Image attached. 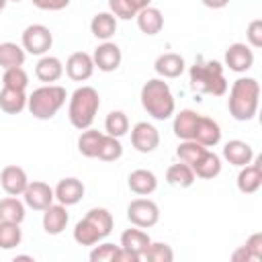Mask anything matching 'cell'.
Here are the masks:
<instances>
[{
    "mask_svg": "<svg viewBox=\"0 0 262 262\" xmlns=\"http://www.w3.org/2000/svg\"><path fill=\"white\" fill-rule=\"evenodd\" d=\"M20 45L31 55H45L51 49V45H53V35L49 31V27L35 23V25H29L23 31Z\"/></svg>",
    "mask_w": 262,
    "mask_h": 262,
    "instance_id": "8",
    "label": "cell"
},
{
    "mask_svg": "<svg viewBox=\"0 0 262 262\" xmlns=\"http://www.w3.org/2000/svg\"><path fill=\"white\" fill-rule=\"evenodd\" d=\"M231 260H233V262H254L252 256H250V252L246 250V246H239V248L231 254Z\"/></svg>",
    "mask_w": 262,
    "mask_h": 262,
    "instance_id": "44",
    "label": "cell"
},
{
    "mask_svg": "<svg viewBox=\"0 0 262 262\" xmlns=\"http://www.w3.org/2000/svg\"><path fill=\"white\" fill-rule=\"evenodd\" d=\"M104 131H106V135H113V137H119V139L123 135H127V131H129L127 115L123 111H111L104 119Z\"/></svg>",
    "mask_w": 262,
    "mask_h": 262,
    "instance_id": "34",
    "label": "cell"
},
{
    "mask_svg": "<svg viewBox=\"0 0 262 262\" xmlns=\"http://www.w3.org/2000/svg\"><path fill=\"white\" fill-rule=\"evenodd\" d=\"M199 121V113L192 108H182L180 113L174 115V123H172V131L174 135L182 141V139H192L194 135V127Z\"/></svg>",
    "mask_w": 262,
    "mask_h": 262,
    "instance_id": "26",
    "label": "cell"
},
{
    "mask_svg": "<svg viewBox=\"0 0 262 262\" xmlns=\"http://www.w3.org/2000/svg\"><path fill=\"white\" fill-rule=\"evenodd\" d=\"M63 72H66L68 78L74 80V82H86V80H90V76L94 74L92 55L86 53V51H76V53H72V55L66 59Z\"/></svg>",
    "mask_w": 262,
    "mask_h": 262,
    "instance_id": "13",
    "label": "cell"
},
{
    "mask_svg": "<svg viewBox=\"0 0 262 262\" xmlns=\"http://www.w3.org/2000/svg\"><path fill=\"white\" fill-rule=\"evenodd\" d=\"M235 184H237V190L244 194L258 192V188L262 186V158H256L250 164L242 166Z\"/></svg>",
    "mask_w": 262,
    "mask_h": 262,
    "instance_id": "14",
    "label": "cell"
},
{
    "mask_svg": "<svg viewBox=\"0 0 262 262\" xmlns=\"http://www.w3.org/2000/svg\"><path fill=\"white\" fill-rule=\"evenodd\" d=\"M246 39H248V45H250V47H254V49L262 47V20H260V18H254V20L248 25V29H246Z\"/></svg>",
    "mask_w": 262,
    "mask_h": 262,
    "instance_id": "41",
    "label": "cell"
},
{
    "mask_svg": "<svg viewBox=\"0 0 262 262\" xmlns=\"http://www.w3.org/2000/svg\"><path fill=\"white\" fill-rule=\"evenodd\" d=\"M139 100H141L143 111L151 119H156V121H166L176 111L174 94H172L168 82H164V78H151V80H147L141 86Z\"/></svg>",
    "mask_w": 262,
    "mask_h": 262,
    "instance_id": "3",
    "label": "cell"
},
{
    "mask_svg": "<svg viewBox=\"0 0 262 262\" xmlns=\"http://www.w3.org/2000/svg\"><path fill=\"white\" fill-rule=\"evenodd\" d=\"M192 139L199 141V143L205 145V147H215V145L221 141V127H219V123L213 121L211 117L199 115V121H196Z\"/></svg>",
    "mask_w": 262,
    "mask_h": 262,
    "instance_id": "19",
    "label": "cell"
},
{
    "mask_svg": "<svg viewBox=\"0 0 262 262\" xmlns=\"http://www.w3.org/2000/svg\"><path fill=\"white\" fill-rule=\"evenodd\" d=\"M33 6H37L39 10H49V12H57L70 6L72 0H31Z\"/></svg>",
    "mask_w": 262,
    "mask_h": 262,
    "instance_id": "43",
    "label": "cell"
},
{
    "mask_svg": "<svg viewBox=\"0 0 262 262\" xmlns=\"http://www.w3.org/2000/svg\"><path fill=\"white\" fill-rule=\"evenodd\" d=\"M137 27L143 35H158L164 29V14L156 6H145L135 14Z\"/></svg>",
    "mask_w": 262,
    "mask_h": 262,
    "instance_id": "25",
    "label": "cell"
},
{
    "mask_svg": "<svg viewBox=\"0 0 262 262\" xmlns=\"http://www.w3.org/2000/svg\"><path fill=\"white\" fill-rule=\"evenodd\" d=\"M68 92L59 84H45L35 88L27 96V108L29 113L39 121H49L57 115V111L66 104Z\"/></svg>",
    "mask_w": 262,
    "mask_h": 262,
    "instance_id": "6",
    "label": "cell"
},
{
    "mask_svg": "<svg viewBox=\"0 0 262 262\" xmlns=\"http://www.w3.org/2000/svg\"><path fill=\"white\" fill-rule=\"evenodd\" d=\"M246 250L250 252V256H252V260L254 262H258V260H262V233L260 231H256V233H252L248 239H246Z\"/></svg>",
    "mask_w": 262,
    "mask_h": 262,
    "instance_id": "42",
    "label": "cell"
},
{
    "mask_svg": "<svg viewBox=\"0 0 262 262\" xmlns=\"http://www.w3.org/2000/svg\"><path fill=\"white\" fill-rule=\"evenodd\" d=\"M131 145L139 154H151L160 145V131L151 123L139 121L131 129Z\"/></svg>",
    "mask_w": 262,
    "mask_h": 262,
    "instance_id": "9",
    "label": "cell"
},
{
    "mask_svg": "<svg viewBox=\"0 0 262 262\" xmlns=\"http://www.w3.org/2000/svg\"><path fill=\"white\" fill-rule=\"evenodd\" d=\"M90 31H92V35L96 39L108 41L117 33V18L111 12H98L90 20Z\"/></svg>",
    "mask_w": 262,
    "mask_h": 262,
    "instance_id": "29",
    "label": "cell"
},
{
    "mask_svg": "<svg viewBox=\"0 0 262 262\" xmlns=\"http://www.w3.org/2000/svg\"><path fill=\"white\" fill-rule=\"evenodd\" d=\"M8 2H23V0H8Z\"/></svg>",
    "mask_w": 262,
    "mask_h": 262,
    "instance_id": "50",
    "label": "cell"
},
{
    "mask_svg": "<svg viewBox=\"0 0 262 262\" xmlns=\"http://www.w3.org/2000/svg\"><path fill=\"white\" fill-rule=\"evenodd\" d=\"M108 12L117 20H131L137 14V10L131 6L129 0H108Z\"/></svg>",
    "mask_w": 262,
    "mask_h": 262,
    "instance_id": "40",
    "label": "cell"
},
{
    "mask_svg": "<svg viewBox=\"0 0 262 262\" xmlns=\"http://www.w3.org/2000/svg\"><path fill=\"white\" fill-rule=\"evenodd\" d=\"M92 61H94V68H98L100 72L108 74V72H115L121 61H123V53H121V47L113 41H102L94 53H92Z\"/></svg>",
    "mask_w": 262,
    "mask_h": 262,
    "instance_id": "11",
    "label": "cell"
},
{
    "mask_svg": "<svg viewBox=\"0 0 262 262\" xmlns=\"http://www.w3.org/2000/svg\"><path fill=\"white\" fill-rule=\"evenodd\" d=\"M2 84L4 88H14V90H27L29 86V74L23 70V66L8 68L2 74Z\"/></svg>",
    "mask_w": 262,
    "mask_h": 262,
    "instance_id": "37",
    "label": "cell"
},
{
    "mask_svg": "<svg viewBox=\"0 0 262 262\" xmlns=\"http://www.w3.org/2000/svg\"><path fill=\"white\" fill-rule=\"evenodd\" d=\"M184 68H186L184 57H182L180 53H174V51L162 53V55H158L156 61H154V70H156V74H158L160 78H168V80L182 76Z\"/></svg>",
    "mask_w": 262,
    "mask_h": 262,
    "instance_id": "17",
    "label": "cell"
},
{
    "mask_svg": "<svg viewBox=\"0 0 262 262\" xmlns=\"http://www.w3.org/2000/svg\"><path fill=\"white\" fill-rule=\"evenodd\" d=\"M29 184V178H27V172L20 168V166H4L2 172H0V186L6 194H12V196H20L25 192Z\"/></svg>",
    "mask_w": 262,
    "mask_h": 262,
    "instance_id": "15",
    "label": "cell"
},
{
    "mask_svg": "<svg viewBox=\"0 0 262 262\" xmlns=\"http://www.w3.org/2000/svg\"><path fill=\"white\" fill-rule=\"evenodd\" d=\"M225 66L235 74H246L254 66V51L248 43H231L225 49Z\"/></svg>",
    "mask_w": 262,
    "mask_h": 262,
    "instance_id": "12",
    "label": "cell"
},
{
    "mask_svg": "<svg viewBox=\"0 0 262 262\" xmlns=\"http://www.w3.org/2000/svg\"><path fill=\"white\" fill-rule=\"evenodd\" d=\"M127 184H129V190L135 192L137 196H149L158 188V178H156V174L151 170L137 168V170H133L129 174Z\"/></svg>",
    "mask_w": 262,
    "mask_h": 262,
    "instance_id": "20",
    "label": "cell"
},
{
    "mask_svg": "<svg viewBox=\"0 0 262 262\" xmlns=\"http://www.w3.org/2000/svg\"><path fill=\"white\" fill-rule=\"evenodd\" d=\"M143 260L149 262H172L174 260V252L166 242H151L143 254Z\"/></svg>",
    "mask_w": 262,
    "mask_h": 262,
    "instance_id": "38",
    "label": "cell"
},
{
    "mask_svg": "<svg viewBox=\"0 0 262 262\" xmlns=\"http://www.w3.org/2000/svg\"><path fill=\"white\" fill-rule=\"evenodd\" d=\"M205 149H209V147H205V145H201L199 141H194V139H182L180 141V145L176 147V156H178V160L180 162H184V164H194L201 156H203V151Z\"/></svg>",
    "mask_w": 262,
    "mask_h": 262,
    "instance_id": "36",
    "label": "cell"
},
{
    "mask_svg": "<svg viewBox=\"0 0 262 262\" xmlns=\"http://www.w3.org/2000/svg\"><path fill=\"white\" fill-rule=\"evenodd\" d=\"M35 76H37V80H41L45 84L57 82L63 76V63H61V59L55 57V55H47V53L41 55V59L35 66Z\"/></svg>",
    "mask_w": 262,
    "mask_h": 262,
    "instance_id": "23",
    "label": "cell"
},
{
    "mask_svg": "<svg viewBox=\"0 0 262 262\" xmlns=\"http://www.w3.org/2000/svg\"><path fill=\"white\" fill-rule=\"evenodd\" d=\"M0 108L6 115H18L27 108V94L25 90L14 88H2L0 90Z\"/></svg>",
    "mask_w": 262,
    "mask_h": 262,
    "instance_id": "28",
    "label": "cell"
},
{
    "mask_svg": "<svg viewBox=\"0 0 262 262\" xmlns=\"http://www.w3.org/2000/svg\"><path fill=\"white\" fill-rule=\"evenodd\" d=\"M23 201L33 211H45L55 201V194H53V188L47 182L33 180V182L27 184V188L23 192Z\"/></svg>",
    "mask_w": 262,
    "mask_h": 262,
    "instance_id": "10",
    "label": "cell"
},
{
    "mask_svg": "<svg viewBox=\"0 0 262 262\" xmlns=\"http://www.w3.org/2000/svg\"><path fill=\"white\" fill-rule=\"evenodd\" d=\"M129 2H131V6H133L137 12H139L141 8H145V6H151V0H129Z\"/></svg>",
    "mask_w": 262,
    "mask_h": 262,
    "instance_id": "47",
    "label": "cell"
},
{
    "mask_svg": "<svg viewBox=\"0 0 262 262\" xmlns=\"http://www.w3.org/2000/svg\"><path fill=\"white\" fill-rule=\"evenodd\" d=\"M6 4H8V0H0V12L6 8Z\"/></svg>",
    "mask_w": 262,
    "mask_h": 262,
    "instance_id": "49",
    "label": "cell"
},
{
    "mask_svg": "<svg viewBox=\"0 0 262 262\" xmlns=\"http://www.w3.org/2000/svg\"><path fill=\"white\" fill-rule=\"evenodd\" d=\"M20 242H23L20 223L0 221V250H12V248L20 246Z\"/></svg>",
    "mask_w": 262,
    "mask_h": 262,
    "instance_id": "33",
    "label": "cell"
},
{
    "mask_svg": "<svg viewBox=\"0 0 262 262\" xmlns=\"http://www.w3.org/2000/svg\"><path fill=\"white\" fill-rule=\"evenodd\" d=\"M68 221H70V213H68V207L61 203L57 205L51 203L43 211V229L49 235H59L68 227Z\"/></svg>",
    "mask_w": 262,
    "mask_h": 262,
    "instance_id": "18",
    "label": "cell"
},
{
    "mask_svg": "<svg viewBox=\"0 0 262 262\" xmlns=\"http://www.w3.org/2000/svg\"><path fill=\"white\" fill-rule=\"evenodd\" d=\"M121 156H123V145H121L119 137H113V135H106V133H104L96 158L102 160V162H115V160H119Z\"/></svg>",
    "mask_w": 262,
    "mask_h": 262,
    "instance_id": "35",
    "label": "cell"
},
{
    "mask_svg": "<svg viewBox=\"0 0 262 262\" xmlns=\"http://www.w3.org/2000/svg\"><path fill=\"white\" fill-rule=\"evenodd\" d=\"M119 248L121 246H115L111 242H104V244L98 242V246L94 244V248L90 252V260L92 262H115L117 254H119Z\"/></svg>",
    "mask_w": 262,
    "mask_h": 262,
    "instance_id": "39",
    "label": "cell"
},
{
    "mask_svg": "<svg viewBox=\"0 0 262 262\" xmlns=\"http://www.w3.org/2000/svg\"><path fill=\"white\" fill-rule=\"evenodd\" d=\"M190 168H192V172H194V176H196V178L213 180L215 176H219V174H221V158H219L215 151L205 149V151H203V156H201L194 164H190Z\"/></svg>",
    "mask_w": 262,
    "mask_h": 262,
    "instance_id": "24",
    "label": "cell"
},
{
    "mask_svg": "<svg viewBox=\"0 0 262 262\" xmlns=\"http://www.w3.org/2000/svg\"><path fill=\"white\" fill-rule=\"evenodd\" d=\"M25 57H27V51L23 49V45H16L12 41L0 43V68L8 70V68L23 66Z\"/></svg>",
    "mask_w": 262,
    "mask_h": 262,
    "instance_id": "31",
    "label": "cell"
},
{
    "mask_svg": "<svg viewBox=\"0 0 262 262\" xmlns=\"http://www.w3.org/2000/svg\"><path fill=\"white\" fill-rule=\"evenodd\" d=\"M151 244V237L141 229V227H131V229H125L121 233V248L123 250H129L131 254H135L139 260H143V254L147 250V246Z\"/></svg>",
    "mask_w": 262,
    "mask_h": 262,
    "instance_id": "21",
    "label": "cell"
},
{
    "mask_svg": "<svg viewBox=\"0 0 262 262\" xmlns=\"http://www.w3.org/2000/svg\"><path fill=\"white\" fill-rule=\"evenodd\" d=\"M127 219L135 227L149 229L160 221V207L151 199H133L127 205Z\"/></svg>",
    "mask_w": 262,
    "mask_h": 262,
    "instance_id": "7",
    "label": "cell"
},
{
    "mask_svg": "<svg viewBox=\"0 0 262 262\" xmlns=\"http://www.w3.org/2000/svg\"><path fill=\"white\" fill-rule=\"evenodd\" d=\"M258 102H260V84L256 78L244 76L231 84L227 108L235 121H242V123L252 121L258 113Z\"/></svg>",
    "mask_w": 262,
    "mask_h": 262,
    "instance_id": "1",
    "label": "cell"
},
{
    "mask_svg": "<svg viewBox=\"0 0 262 262\" xmlns=\"http://www.w3.org/2000/svg\"><path fill=\"white\" fill-rule=\"evenodd\" d=\"M115 262H139V258L135 254H131L129 250H123L119 248V254H117V260Z\"/></svg>",
    "mask_w": 262,
    "mask_h": 262,
    "instance_id": "45",
    "label": "cell"
},
{
    "mask_svg": "<svg viewBox=\"0 0 262 262\" xmlns=\"http://www.w3.org/2000/svg\"><path fill=\"white\" fill-rule=\"evenodd\" d=\"M196 176L192 172V168L184 162H178V164H172L168 170H166V182L174 188H190L194 184Z\"/></svg>",
    "mask_w": 262,
    "mask_h": 262,
    "instance_id": "27",
    "label": "cell"
},
{
    "mask_svg": "<svg viewBox=\"0 0 262 262\" xmlns=\"http://www.w3.org/2000/svg\"><path fill=\"white\" fill-rule=\"evenodd\" d=\"M223 158L231 164V166H246L254 160V149L248 141H242V139H231L223 145Z\"/></svg>",
    "mask_w": 262,
    "mask_h": 262,
    "instance_id": "22",
    "label": "cell"
},
{
    "mask_svg": "<svg viewBox=\"0 0 262 262\" xmlns=\"http://www.w3.org/2000/svg\"><path fill=\"white\" fill-rule=\"evenodd\" d=\"M190 88L199 94H211V96H223L227 92V80L223 74V66L215 59L196 57V61L188 70Z\"/></svg>",
    "mask_w": 262,
    "mask_h": 262,
    "instance_id": "2",
    "label": "cell"
},
{
    "mask_svg": "<svg viewBox=\"0 0 262 262\" xmlns=\"http://www.w3.org/2000/svg\"><path fill=\"white\" fill-rule=\"evenodd\" d=\"M100 108V96L98 90L92 86H80L72 92L70 96V106H68V119L72 127L84 131L92 127L96 113Z\"/></svg>",
    "mask_w": 262,
    "mask_h": 262,
    "instance_id": "5",
    "label": "cell"
},
{
    "mask_svg": "<svg viewBox=\"0 0 262 262\" xmlns=\"http://www.w3.org/2000/svg\"><path fill=\"white\" fill-rule=\"evenodd\" d=\"M25 201L18 196L8 194L6 199H0V221H12V223H23L27 211H25Z\"/></svg>",
    "mask_w": 262,
    "mask_h": 262,
    "instance_id": "30",
    "label": "cell"
},
{
    "mask_svg": "<svg viewBox=\"0 0 262 262\" xmlns=\"http://www.w3.org/2000/svg\"><path fill=\"white\" fill-rule=\"evenodd\" d=\"M207 8H213V10H219V8H225L229 4V0H201Z\"/></svg>",
    "mask_w": 262,
    "mask_h": 262,
    "instance_id": "46",
    "label": "cell"
},
{
    "mask_svg": "<svg viewBox=\"0 0 262 262\" xmlns=\"http://www.w3.org/2000/svg\"><path fill=\"white\" fill-rule=\"evenodd\" d=\"M16 260H33V256H16L14 262H16Z\"/></svg>",
    "mask_w": 262,
    "mask_h": 262,
    "instance_id": "48",
    "label": "cell"
},
{
    "mask_svg": "<svg viewBox=\"0 0 262 262\" xmlns=\"http://www.w3.org/2000/svg\"><path fill=\"white\" fill-rule=\"evenodd\" d=\"M104 133L102 131H96V129H84L78 137V151L86 158H96L98 154V147H100V141H102Z\"/></svg>",
    "mask_w": 262,
    "mask_h": 262,
    "instance_id": "32",
    "label": "cell"
},
{
    "mask_svg": "<svg viewBox=\"0 0 262 262\" xmlns=\"http://www.w3.org/2000/svg\"><path fill=\"white\" fill-rule=\"evenodd\" d=\"M86 188L82 184V180L74 178V176H68V178H61L57 182V186L53 188V194H55V201L66 205V207H72V205H78L84 196Z\"/></svg>",
    "mask_w": 262,
    "mask_h": 262,
    "instance_id": "16",
    "label": "cell"
},
{
    "mask_svg": "<svg viewBox=\"0 0 262 262\" xmlns=\"http://www.w3.org/2000/svg\"><path fill=\"white\" fill-rule=\"evenodd\" d=\"M113 215L104 207H92L74 227V239L80 246H94L113 231Z\"/></svg>",
    "mask_w": 262,
    "mask_h": 262,
    "instance_id": "4",
    "label": "cell"
}]
</instances>
